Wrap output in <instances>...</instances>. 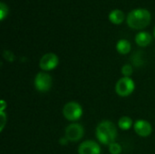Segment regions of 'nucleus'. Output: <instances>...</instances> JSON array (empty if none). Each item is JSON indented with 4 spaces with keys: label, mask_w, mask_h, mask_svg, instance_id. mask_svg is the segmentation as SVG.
<instances>
[{
    "label": "nucleus",
    "mask_w": 155,
    "mask_h": 154,
    "mask_svg": "<svg viewBox=\"0 0 155 154\" xmlns=\"http://www.w3.org/2000/svg\"><path fill=\"white\" fill-rule=\"evenodd\" d=\"M118 135L117 127L112 121L104 120L100 122L95 128V136L98 142L104 145L109 146L114 143Z\"/></svg>",
    "instance_id": "obj_1"
},
{
    "label": "nucleus",
    "mask_w": 155,
    "mask_h": 154,
    "mask_svg": "<svg viewBox=\"0 0 155 154\" xmlns=\"http://www.w3.org/2000/svg\"><path fill=\"white\" fill-rule=\"evenodd\" d=\"M151 13L144 8H136L132 10L126 18L127 25L133 29L141 30L145 28L151 23Z\"/></svg>",
    "instance_id": "obj_2"
},
{
    "label": "nucleus",
    "mask_w": 155,
    "mask_h": 154,
    "mask_svg": "<svg viewBox=\"0 0 155 154\" xmlns=\"http://www.w3.org/2000/svg\"><path fill=\"white\" fill-rule=\"evenodd\" d=\"M62 113L64 119H66L69 122L75 123L76 121L80 120L83 116L84 110L79 103L75 101H71L64 105Z\"/></svg>",
    "instance_id": "obj_3"
},
{
    "label": "nucleus",
    "mask_w": 155,
    "mask_h": 154,
    "mask_svg": "<svg viewBox=\"0 0 155 154\" xmlns=\"http://www.w3.org/2000/svg\"><path fill=\"white\" fill-rule=\"evenodd\" d=\"M53 85V78L47 72L41 71L37 73L34 79V86L40 93H46L51 90Z\"/></svg>",
    "instance_id": "obj_4"
},
{
    "label": "nucleus",
    "mask_w": 155,
    "mask_h": 154,
    "mask_svg": "<svg viewBox=\"0 0 155 154\" xmlns=\"http://www.w3.org/2000/svg\"><path fill=\"white\" fill-rule=\"evenodd\" d=\"M115 93L120 97H128L130 96L134 89L135 83L132 77H121L115 84Z\"/></svg>",
    "instance_id": "obj_5"
},
{
    "label": "nucleus",
    "mask_w": 155,
    "mask_h": 154,
    "mask_svg": "<svg viewBox=\"0 0 155 154\" xmlns=\"http://www.w3.org/2000/svg\"><path fill=\"white\" fill-rule=\"evenodd\" d=\"M84 135V128L78 123H72L68 124L64 130V136L70 143H77L83 139Z\"/></svg>",
    "instance_id": "obj_6"
},
{
    "label": "nucleus",
    "mask_w": 155,
    "mask_h": 154,
    "mask_svg": "<svg viewBox=\"0 0 155 154\" xmlns=\"http://www.w3.org/2000/svg\"><path fill=\"white\" fill-rule=\"evenodd\" d=\"M59 64V57L54 53H46L45 54L40 61H39V66L40 69L44 72H50L54 70Z\"/></svg>",
    "instance_id": "obj_7"
},
{
    "label": "nucleus",
    "mask_w": 155,
    "mask_h": 154,
    "mask_svg": "<svg viewBox=\"0 0 155 154\" xmlns=\"http://www.w3.org/2000/svg\"><path fill=\"white\" fill-rule=\"evenodd\" d=\"M78 154H101V146L93 140H86L80 143L77 149Z\"/></svg>",
    "instance_id": "obj_8"
},
{
    "label": "nucleus",
    "mask_w": 155,
    "mask_h": 154,
    "mask_svg": "<svg viewBox=\"0 0 155 154\" xmlns=\"http://www.w3.org/2000/svg\"><path fill=\"white\" fill-rule=\"evenodd\" d=\"M134 130L138 136L143 138H146L153 133V126L151 123L143 119L135 121L134 124Z\"/></svg>",
    "instance_id": "obj_9"
},
{
    "label": "nucleus",
    "mask_w": 155,
    "mask_h": 154,
    "mask_svg": "<svg viewBox=\"0 0 155 154\" xmlns=\"http://www.w3.org/2000/svg\"><path fill=\"white\" fill-rule=\"evenodd\" d=\"M153 41V36L149 32H139L135 35V43L141 46V47H145L148 46Z\"/></svg>",
    "instance_id": "obj_10"
},
{
    "label": "nucleus",
    "mask_w": 155,
    "mask_h": 154,
    "mask_svg": "<svg viewBox=\"0 0 155 154\" xmlns=\"http://www.w3.org/2000/svg\"><path fill=\"white\" fill-rule=\"evenodd\" d=\"M109 20L113 23V24H115V25H120L124 22V13L120 10V9H114L113 11L110 12L109 15Z\"/></svg>",
    "instance_id": "obj_11"
},
{
    "label": "nucleus",
    "mask_w": 155,
    "mask_h": 154,
    "mask_svg": "<svg viewBox=\"0 0 155 154\" xmlns=\"http://www.w3.org/2000/svg\"><path fill=\"white\" fill-rule=\"evenodd\" d=\"M132 45L127 39H120L116 44V50L121 54H127L131 52Z\"/></svg>",
    "instance_id": "obj_12"
},
{
    "label": "nucleus",
    "mask_w": 155,
    "mask_h": 154,
    "mask_svg": "<svg viewBox=\"0 0 155 154\" xmlns=\"http://www.w3.org/2000/svg\"><path fill=\"white\" fill-rule=\"evenodd\" d=\"M134 123L133 122V119L129 116H122L117 123V126L122 131H128L132 127H134Z\"/></svg>",
    "instance_id": "obj_13"
},
{
    "label": "nucleus",
    "mask_w": 155,
    "mask_h": 154,
    "mask_svg": "<svg viewBox=\"0 0 155 154\" xmlns=\"http://www.w3.org/2000/svg\"><path fill=\"white\" fill-rule=\"evenodd\" d=\"M108 150L111 154H121L123 152V147L119 143L114 142L108 146Z\"/></svg>",
    "instance_id": "obj_14"
},
{
    "label": "nucleus",
    "mask_w": 155,
    "mask_h": 154,
    "mask_svg": "<svg viewBox=\"0 0 155 154\" xmlns=\"http://www.w3.org/2000/svg\"><path fill=\"white\" fill-rule=\"evenodd\" d=\"M121 73H122L124 77H131L133 73H134V68L130 64H126L122 66Z\"/></svg>",
    "instance_id": "obj_15"
},
{
    "label": "nucleus",
    "mask_w": 155,
    "mask_h": 154,
    "mask_svg": "<svg viewBox=\"0 0 155 154\" xmlns=\"http://www.w3.org/2000/svg\"><path fill=\"white\" fill-rule=\"evenodd\" d=\"M7 15H8V6L4 2H1L0 3V20L3 21Z\"/></svg>",
    "instance_id": "obj_16"
},
{
    "label": "nucleus",
    "mask_w": 155,
    "mask_h": 154,
    "mask_svg": "<svg viewBox=\"0 0 155 154\" xmlns=\"http://www.w3.org/2000/svg\"><path fill=\"white\" fill-rule=\"evenodd\" d=\"M3 55H4L5 59H6V60H7V61H9V62H13V61H14V59H15V55H14V54H13L11 51H9V50H5V51H4Z\"/></svg>",
    "instance_id": "obj_17"
},
{
    "label": "nucleus",
    "mask_w": 155,
    "mask_h": 154,
    "mask_svg": "<svg viewBox=\"0 0 155 154\" xmlns=\"http://www.w3.org/2000/svg\"><path fill=\"white\" fill-rule=\"evenodd\" d=\"M1 131L4 130V127L6 123V117H5V113L4 112H1Z\"/></svg>",
    "instance_id": "obj_18"
},
{
    "label": "nucleus",
    "mask_w": 155,
    "mask_h": 154,
    "mask_svg": "<svg viewBox=\"0 0 155 154\" xmlns=\"http://www.w3.org/2000/svg\"><path fill=\"white\" fill-rule=\"evenodd\" d=\"M70 143V142L68 141V139H67L65 136H64V137L60 138V140H59V143H60L61 145H63V146L68 145V143Z\"/></svg>",
    "instance_id": "obj_19"
},
{
    "label": "nucleus",
    "mask_w": 155,
    "mask_h": 154,
    "mask_svg": "<svg viewBox=\"0 0 155 154\" xmlns=\"http://www.w3.org/2000/svg\"><path fill=\"white\" fill-rule=\"evenodd\" d=\"M1 104H2V108H1V112H4L5 111V102L3 100L1 101Z\"/></svg>",
    "instance_id": "obj_20"
},
{
    "label": "nucleus",
    "mask_w": 155,
    "mask_h": 154,
    "mask_svg": "<svg viewBox=\"0 0 155 154\" xmlns=\"http://www.w3.org/2000/svg\"><path fill=\"white\" fill-rule=\"evenodd\" d=\"M153 35H154V37H155V27H154V31H153Z\"/></svg>",
    "instance_id": "obj_21"
}]
</instances>
